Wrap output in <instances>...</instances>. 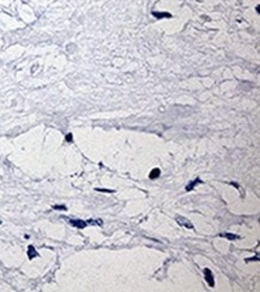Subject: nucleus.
<instances>
[{
  "instance_id": "nucleus-5",
  "label": "nucleus",
  "mask_w": 260,
  "mask_h": 292,
  "mask_svg": "<svg viewBox=\"0 0 260 292\" xmlns=\"http://www.w3.org/2000/svg\"><path fill=\"white\" fill-rule=\"evenodd\" d=\"M152 15H154L156 18L158 19H162V18H170L171 15L168 12H152Z\"/></svg>"
},
{
  "instance_id": "nucleus-11",
  "label": "nucleus",
  "mask_w": 260,
  "mask_h": 292,
  "mask_svg": "<svg viewBox=\"0 0 260 292\" xmlns=\"http://www.w3.org/2000/svg\"><path fill=\"white\" fill-rule=\"evenodd\" d=\"M72 139H73V137H72L71 133H69L67 135H66V141H72Z\"/></svg>"
},
{
  "instance_id": "nucleus-4",
  "label": "nucleus",
  "mask_w": 260,
  "mask_h": 292,
  "mask_svg": "<svg viewBox=\"0 0 260 292\" xmlns=\"http://www.w3.org/2000/svg\"><path fill=\"white\" fill-rule=\"evenodd\" d=\"M198 183H202V180L200 179H196V180H193V181H191L187 186H186V191L187 192H191V191H193V188H194Z\"/></svg>"
},
{
  "instance_id": "nucleus-9",
  "label": "nucleus",
  "mask_w": 260,
  "mask_h": 292,
  "mask_svg": "<svg viewBox=\"0 0 260 292\" xmlns=\"http://www.w3.org/2000/svg\"><path fill=\"white\" fill-rule=\"evenodd\" d=\"M86 223H88V224H92V225H94V224H96V225H102V224H103V222L101 219H90Z\"/></svg>"
},
{
  "instance_id": "nucleus-3",
  "label": "nucleus",
  "mask_w": 260,
  "mask_h": 292,
  "mask_svg": "<svg viewBox=\"0 0 260 292\" xmlns=\"http://www.w3.org/2000/svg\"><path fill=\"white\" fill-rule=\"evenodd\" d=\"M69 222H70V224L72 226L78 228V229H84L86 225H88V223H86L85 220H82V219H70Z\"/></svg>"
},
{
  "instance_id": "nucleus-6",
  "label": "nucleus",
  "mask_w": 260,
  "mask_h": 292,
  "mask_svg": "<svg viewBox=\"0 0 260 292\" xmlns=\"http://www.w3.org/2000/svg\"><path fill=\"white\" fill-rule=\"evenodd\" d=\"M159 175H161V170H159L158 168H155V169H152L151 173L149 174V177H150L151 180H155V179H158V177H159Z\"/></svg>"
},
{
  "instance_id": "nucleus-10",
  "label": "nucleus",
  "mask_w": 260,
  "mask_h": 292,
  "mask_svg": "<svg viewBox=\"0 0 260 292\" xmlns=\"http://www.w3.org/2000/svg\"><path fill=\"white\" fill-rule=\"evenodd\" d=\"M97 192H103V193H114V191L112 189H103V188H96Z\"/></svg>"
},
{
  "instance_id": "nucleus-7",
  "label": "nucleus",
  "mask_w": 260,
  "mask_h": 292,
  "mask_svg": "<svg viewBox=\"0 0 260 292\" xmlns=\"http://www.w3.org/2000/svg\"><path fill=\"white\" fill-rule=\"evenodd\" d=\"M36 256H38L36 249L32 246H29V248H28V257H29V259H34V257H36Z\"/></svg>"
},
{
  "instance_id": "nucleus-2",
  "label": "nucleus",
  "mask_w": 260,
  "mask_h": 292,
  "mask_svg": "<svg viewBox=\"0 0 260 292\" xmlns=\"http://www.w3.org/2000/svg\"><path fill=\"white\" fill-rule=\"evenodd\" d=\"M204 274H205V280L208 281V284L211 287L215 286V279H213V275L211 273V271L209 268H204Z\"/></svg>"
},
{
  "instance_id": "nucleus-1",
  "label": "nucleus",
  "mask_w": 260,
  "mask_h": 292,
  "mask_svg": "<svg viewBox=\"0 0 260 292\" xmlns=\"http://www.w3.org/2000/svg\"><path fill=\"white\" fill-rule=\"evenodd\" d=\"M175 219H176L177 224H180V225L186 228V229H191V230L194 229V226H193V224L191 223V220L187 219V218H185V217H182V215H176Z\"/></svg>"
},
{
  "instance_id": "nucleus-8",
  "label": "nucleus",
  "mask_w": 260,
  "mask_h": 292,
  "mask_svg": "<svg viewBox=\"0 0 260 292\" xmlns=\"http://www.w3.org/2000/svg\"><path fill=\"white\" fill-rule=\"evenodd\" d=\"M221 236H222V237H225V238L229 240V241H235V240L240 238V237H239L237 235H235V234H222Z\"/></svg>"
},
{
  "instance_id": "nucleus-12",
  "label": "nucleus",
  "mask_w": 260,
  "mask_h": 292,
  "mask_svg": "<svg viewBox=\"0 0 260 292\" xmlns=\"http://www.w3.org/2000/svg\"><path fill=\"white\" fill-rule=\"evenodd\" d=\"M53 208H54V209H64V211L66 209V207H65V206H61V205H60V206H59V205H56V206H54Z\"/></svg>"
}]
</instances>
